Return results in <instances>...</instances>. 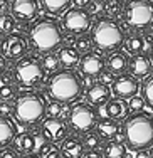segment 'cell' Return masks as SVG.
<instances>
[{
  "mask_svg": "<svg viewBox=\"0 0 153 158\" xmlns=\"http://www.w3.org/2000/svg\"><path fill=\"white\" fill-rule=\"evenodd\" d=\"M69 126L76 133H89L98 123V113L86 101L76 103L69 111Z\"/></svg>",
  "mask_w": 153,
  "mask_h": 158,
  "instance_id": "cell-8",
  "label": "cell"
},
{
  "mask_svg": "<svg viewBox=\"0 0 153 158\" xmlns=\"http://www.w3.org/2000/svg\"><path fill=\"white\" fill-rule=\"evenodd\" d=\"M141 93H143V98H145V101L148 103V106L153 108V74L147 76V79L143 81Z\"/></svg>",
  "mask_w": 153,
  "mask_h": 158,
  "instance_id": "cell-32",
  "label": "cell"
},
{
  "mask_svg": "<svg viewBox=\"0 0 153 158\" xmlns=\"http://www.w3.org/2000/svg\"><path fill=\"white\" fill-rule=\"evenodd\" d=\"M123 10H125V7L119 0H106L104 2V14H108L110 19L119 17L123 14Z\"/></svg>",
  "mask_w": 153,
  "mask_h": 158,
  "instance_id": "cell-28",
  "label": "cell"
},
{
  "mask_svg": "<svg viewBox=\"0 0 153 158\" xmlns=\"http://www.w3.org/2000/svg\"><path fill=\"white\" fill-rule=\"evenodd\" d=\"M99 82H101V84H113V82H114V79H116V77H114L113 76V73H111V71L110 69H106V71H103V73L101 74H99Z\"/></svg>",
  "mask_w": 153,
  "mask_h": 158,
  "instance_id": "cell-41",
  "label": "cell"
},
{
  "mask_svg": "<svg viewBox=\"0 0 153 158\" xmlns=\"http://www.w3.org/2000/svg\"><path fill=\"white\" fill-rule=\"evenodd\" d=\"M125 46H126V51H128L130 54H133V56L141 54V52H143V49H145L143 35H138V34H133V35H130Z\"/></svg>",
  "mask_w": 153,
  "mask_h": 158,
  "instance_id": "cell-26",
  "label": "cell"
},
{
  "mask_svg": "<svg viewBox=\"0 0 153 158\" xmlns=\"http://www.w3.org/2000/svg\"><path fill=\"white\" fill-rule=\"evenodd\" d=\"M125 143L131 150H147L153 146V116L148 113H133L123 121Z\"/></svg>",
  "mask_w": 153,
  "mask_h": 158,
  "instance_id": "cell-2",
  "label": "cell"
},
{
  "mask_svg": "<svg viewBox=\"0 0 153 158\" xmlns=\"http://www.w3.org/2000/svg\"><path fill=\"white\" fill-rule=\"evenodd\" d=\"M84 145L81 140H77V138H66L64 141H62L61 145V153L64 158H83L84 155Z\"/></svg>",
  "mask_w": 153,
  "mask_h": 158,
  "instance_id": "cell-18",
  "label": "cell"
},
{
  "mask_svg": "<svg viewBox=\"0 0 153 158\" xmlns=\"http://www.w3.org/2000/svg\"><path fill=\"white\" fill-rule=\"evenodd\" d=\"M93 0H71V3H72L74 7H77V9H88V5Z\"/></svg>",
  "mask_w": 153,
  "mask_h": 158,
  "instance_id": "cell-45",
  "label": "cell"
},
{
  "mask_svg": "<svg viewBox=\"0 0 153 158\" xmlns=\"http://www.w3.org/2000/svg\"><path fill=\"white\" fill-rule=\"evenodd\" d=\"M2 54L7 59H22L27 52V40L20 34H10L2 42Z\"/></svg>",
  "mask_w": 153,
  "mask_h": 158,
  "instance_id": "cell-13",
  "label": "cell"
},
{
  "mask_svg": "<svg viewBox=\"0 0 153 158\" xmlns=\"http://www.w3.org/2000/svg\"><path fill=\"white\" fill-rule=\"evenodd\" d=\"M69 111H66L62 103H57V101H52L51 104H47V114H49V118H61L62 119L66 114L69 118Z\"/></svg>",
  "mask_w": 153,
  "mask_h": 158,
  "instance_id": "cell-31",
  "label": "cell"
},
{
  "mask_svg": "<svg viewBox=\"0 0 153 158\" xmlns=\"http://www.w3.org/2000/svg\"><path fill=\"white\" fill-rule=\"evenodd\" d=\"M61 158H64V156H61Z\"/></svg>",
  "mask_w": 153,
  "mask_h": 158,
  "instance_id": "cell-54",
  "label": "cell"
},
{
  "mask_svg": "<svg viewBox=\"0 0 153 158\" xmlns=\"http://www.w3.org/2000/svg\"><path fill=\"white\" fill-rule=\"evenodd\" d=\"M86 10H88L89 15H101L104 12V2H101V0H93Z\"/></svg>",
  "mask_w": 153,
  "mask_h": 158,
  "instance_id": "cell-37",
  "label": "cell"
},
{
  "mask_svg": "<svg viewBox=\"0 0 153 158\" xmlns=\"http://www.w3.org/2000/svg\"><path fill=\"white\" fill-rule=\"evenodd\" d=\"M14 116L24 125H35L47 113V103L39 93L25 91L17 96Z\"/></svg>",
  "mask_w": 153,
  "mask_h": 158,
  "instance_id": "cell-5",
  "label": "cell"
},
{
  "mask_svg": "<svg viewBox=\"0 0 153 158\" xmlns=\"http://www.w3.org/2000/svg\"><path fill=\"white\" fill-rule=\"evenodd\" d=\"M93 46H94V44H93L91 35H88V34H81V35L76 39V46H74V47H76L79 52L86 54V52H91Z\"/></svg>",
  "mask_w": 153,
  "mask_h": 158,
  "instance_id": "cell-33",
  "label": "cell"
},
{
  "mask_svg": "<svg viewBox=\"0 0 153 158\" xmlns=\"http://www.w3.org/2000/svg\"><path fill=\"white\" fill-rule=\"evenodd\" d=\"M15 29V19L10 14L0 15V35H10Z\"/></svg>",
  "mask_w": 153,
  "mask_h": 158,
  "instance_id": "cell-29",
  "label": "cell"
},
{
  "mask_svg": "<svg viewBox=\"0 0 153 158\" xmlns=\"http://www.w3.org/2000/svg\"><path fill=\"white\" fill-rule=\"evenodd\" d=\"M40 130L42 133L46 135L47 140H51L52 143H59V141H64L68 138L69 133V128L68 123L61 118H47L42 121L40 125Z\"/></svg>",
  "mask_w": 153,
  "mask_h": 158,
  "instance_id": "cell-12",
  "label": "cell"
},
{
  "mask_svg": "<svg viewBox=\"0 0 153 158\" xmlns=\"http://www.w3.org/2000/svg\"><path fill=\"white\" fill-rule=\"evenodd\" d=\"M110 96H111V89L108 88L106 84H101V82L93 84L91 88L88 89V93H86V99H88V103L93 104V106H104V104L111 99Z\"/></svg>",
  "mask_w": 153,
  "mask_h": 158,
  "instance_id": "cell-16",
  "label": "cell"
},
{
  "mask_svg": "<svg viewBox=\"0 0 153 158\" xmlns=\"http://www.w3.org/2000/svg\"><path fill=\"white\" fill-rule=\"evenodd\" d=\"M91 39L98 51H116L125 40V31L114 19H98L91 27Z\"/></svg>",
  "mask_w": 153,
  "mask_h": 158,
  "instance_id": "cell-4",
  "label": "cell"
},
{
  "mask_svg": "<svg viewBox=\"0 0 153 158\" xmlns=\"http://www.w3.org/2000/svg\"><path fill=\"white\" fill-rule=\"evenodd\" d=\"M71 0H40V7L44 9V12L57 15V14H64L69 9Z\"/></svg>",
  "mask_w": 153,
  "mask_h": 158,
  "instance_id": "cell-24",
  "label": "cell"
},
{
  "mask_svg": "<svg viewBox=\"0 0 153 158\" xmlns=\"http://www.w3.org/2000/svg\"><path fill=\"white\" fill-rule=\"evenodd\" d=\"M14 148H15L19 153H24V155L35 152V138H34V133H31V131L20 133L15 140H14Z\"/></svg>",
  "mask_w": 153,
  "mask_h": 158,
  "instance_id": "cell-20",
  "label": "cell"
},
{
  "mask_svg": "<svg viewBox=\"0 0 153 158\" xmlns=\"http://www.w3.org/2000/svg\"><path fill=\"white\" fill-rule=\"evenodd\" d=\"M42 66H44V69H46V73H56V71H59V66H61L59 54H56V52H47V54H44Z\"/></svg>",
  "mask_w": 153,
  "mask_h": 158,
  "instance_id": "cell-27",
  "label": "cell"
},
{
  "mask_svg": "<svg viewBox=\"0 0 153 158\" xmlns=\"http://www.w3.org/2000/svg\"><path fill=\"white\" fill-rule=\"evenodd\" d=\"M15 113V104L12 101H0V116L9 118Z\"/></svg>",
  "mask_w": 153,
  "mask_h": 158,
  "instance_id": "cell-38",
  "label": "cell"
},
{
  "mask_svg": "<svg viewBox=\"0 0 153 158\" xmlns=\"http://www.w3.org/2000/svg\"><path fill=\"white\" fill-rule=\"evenodd\" d=\"M145 103H147V101H145L143 96H133L131 99L128 101V110L133 111V113H140L143 110Z\"/></svg>",
  "mask_w": 153,
  "mask_h": 158,
  "instance_id": "cell-36",
  "label": "cell"
},
{
  "mask_svg": "<svg viewBox=\"0 0 153 158\" xmlns=\"http://www.w3.org/2000/svg\"><path fill=\"white\" fill-rule=\"evenodd\" d=\"M101 140H103V138L99 136L98 133H93V131H89V133L84 135L83 145H84L86 150H98L99 146H101Z\"/></svg>",
  "mask_w": 153,
  "mask_h": 158,
  "instance_id": "cell-30",
  "label": "cell"
},
{
  "mask_svg": "<svg viewBox=\"0 0 153 158\" xmlns=\"http://www.w3.org/2000/svg\"><path fill=\"white\" fill-rule=\"evenodd\" d=\"M64 40L62 34V24L52 17H42L37 19L29 29V44L35 52H47L56 51Z\"/></svg>",
  "mask_w": 153,
  "mask_h": 158,
  "instance_id": "cell-1",
  "label": "cell"
},
{
  "mask_svg": "<svg viewBox=\"0 0 153 158\" xmlns=\"http://www.w3.org/2000/svg\"><path fill=\"white\" fill-rule=\"evenodd\" d=\"M17 99V86L2 84L0 86V101H14Z\"/></svg>",
  "mask_w": 153,
  "mask_h": 158,
  "instance_id": "cell-34",
  "label": "cell"
},
{
  "mask_svg": "<svg viewBox=\"0 0 153 158\" xmlns=\"http://www.w3.org/2000/svg\"><path fill=\"white\" fill-rule=\"evenodd\" d=\"M10 12L15 20L29 22L37 17L39 14V2L37 0H12L10 2Z\"/></svg>",
  "mask_w": 153,
  "mask_h": 158,
  "instance_id": "cell-14",
  "label": "cell"
},
{
  "mask_svg": "<svg viewBox=\"0 0 153 158\" xmlns=\"http://www.w3.org/2000/svg\"><path fill=\"white\" fill-rule=\"evenodd\" d=\"M14 77H15L17 86L37 88L39 84H42L46 77V69L42 66V61L32 56H24L22 59H19L14 67Z\"/></svg>",
  "mask_w": 153,
  "mask_h": 158,
  "instance_id": "cell-6",
  "label": "cell"
},
{
  "mask_svg": "<svg viewBox=\"0 0 153 158\" xmlns=\"http://www.w3.org/2000/svg\"><path fill=\"white\" fill-rule=\"evenodd\" d=\"M5 71H7V57L0 56V76H2Z\"/></svg>",
  "mask_w": 153,
  "mask_h": 158,
  "instance_id": "cell-47",
  "label": "cell"
},
{
  "mask_svg": "<svg viewBox=\"0 0 153 158\" xmlns=\"http://www.w3.org/2000/svg\"><path fill=\"white\" fill-rule=\"evenodd\" d=\"M130 66V59L125 52L121 51H114L108 56L106 59V67L111 71L113 74H123Z\"/></svg>",
  "mask_w": 153,
  "mask_h": 158,
  "instance_id": "cell-17",
  "label": "cell"
},
{
  "mask_svg": "<svg viewBox=\"0 0 153 158\" xmlns=\"http://www.w3.org/2000/svg\"><path fill=\"white\" fill-rule=\"evenodd\" d=\"M59 61H61V66H64L66 69H72V67L79 66L81 61V52L77 51L76 47L72 46H64L59 49Z\"/></svg>",
  "mask_w": 153,
  "mask_h": 158,
  "instance_id": "cell-19",
  "label": "cell"
},
{
  "mask_svg": "<svg viewBox=\"0 0 153 158\" xmlns=\"http://www.w3.org/2000/svg\"><path fill=\"white\" fill-rule=\"evenodd\" d=\"M119 131V125L116 119H101V121L96 123V133L103 138V140H111V138L116 136V133Z\"/></svg>",
  "mask_w": 153,
  "mask_h": 158,
  "instance_id": "cell-23",
  "label": "cell"
},
{
  "mask_svg": "<svg viewBox=\"0 0 153 158\" xmlns=\"http://www.w3.org/2000/svg\"><path fill=\"white\" fill-rule=\"evenodd\" d=\"M62 29H64L71 35H81V34H86L91 25V15L88 14V10L84 9H68L64 14H62Z\"/></svg>",
  "mask_w": 153,
  "mask_h": 158,
  "instance_id": "cell-9",
  "label": "cell"
},
{
  "mask_svg": "<svg viewBox=\"0 0 153 158\" xmlns=\"http://www.w3.org/2000/svg\"><path fill=\"white\" fill-rule=\"evenodd\" d=\"M77 67H79L83 76L98 77L104 71V67H106V61H104V57L99 52H86V54L81 56V61Z\"/></svg>",
  "mask_w": 153,
  "mask_h": 158,
  "instance_id": "cell-10",
  "label": "cell"
},
{
  "mask_svg": "<svg viewBox=\"0 0 153 158\" xmlns=\"http://www.w3.org/2000/svg\"><path fill=\"white\" fill-rule=\"evenodd\" d=\"M22 158H42V156L37 155V153H27V155H24Z\"/></svg>",
  "mask_w": 153,
  "mask_h": 158,
  "instance_id": "cell-49",
  "label": "cell"
},
{
  "mask_svg": "<svg viewBox=\"0 0 153 158\" xmlns=\"http://www.w3.org/2000/svg\"><path fill=\"white\" fill-rule=\"evenodd\" d=\"M140 89V82L133 74H119L113 82V93L119 99H131Z\"/></svg>",
  "mask_w": 153,
  "mask_h": 158,
  "instance_id": "cell-11",
  "label": "cell"
},
{
  "mask_svg": "<svg viewBox=\"0 0 153 158\" xmlns=\"http://www.w3.org/2000/svg\"><path fill=\"white\" fill-rule=\"evenodd\" d=\"M32 133H34V138H35V153L40 155L42 150L47 146V138H46V135L42 133V130L40 131H32Z\"/></svg>",
  "mask_w": 153,
  "mask_h": 158,
  "instance_id": "cell-35",
  "label": "cell"
},
{
  "mask_svg": "<svg viewBox=\"0 0 153 158\" xmlns=\"http://www.w3.org/2000/svg\"><path fill=\"white\" fill-rule=\"evenodd\" d=\"M40 156L42 158H61L62 153L59 152L57 146H52V145H47L46 148L42 150V153H40Z\"/></svg>",
  "mask_w": 153,
  "mask_h": 158,
  "instance_id": "cell-39",
  "label": "cell"
},
{
  "mask_svg": "<svg viewBox=\"0 0 153 158\" xmlns=\"http://www.w3.org/2000/svg\"><path fill=\"white\" fill-rule=\"evenodd\" d=\"M103 153H104V158H125L126 146L125 143L113 140V141H108L103 146Z\"/></svg>",
  "mask_w": 153,
  "mask_h": 158,
  "instance_id": "cell-25",
  "label": "cell"
},
{
  "mask_svg": "<svg viewBox=\"0 0 153 158\" xmlns=\"http://www.w3.org/2000/svg\"><path fill=\"white\" fill-rule=\"evenodd\" d=\"M130 73L135 77H145L150 76L151 69H153V62L148 56L145 54H136L130 59V66H128Z\"/></svg>",
  "mask_w": 153,
  "mask_h": 158,
  "instance_id": "cell-15",
  "label": "cell"
},
{
  "mask_svg": "<svg viewBox=\"0 0 153 158\" xmlns=\"http://www.w3.org/2000/svg\"><path fill=\"white\" fill-rule=\"evenodd\" d=\"M83 158H104V153L99 150H88L83 155Z\"/></svg>",
  "mask_w": 153,
  "mask_h": 158,
  "instance_id": "cell-44",
  "label": "cell"
},
{
  "mask_svg": "<svg viewBox=\"0 0 153 158\" xmlns=\"http://www.w3.org/2000/svg\"><path fill=\"white\" fill-rule=\"evenodd\" d=\"M143 42H145L143 52H151L153 51V31H147L143 34Z\"/></svg>",
  "mask_w": 153,
  "mask_h": 158,
  "instance_id": "cell-40",
  "label": "cell"
},
{
  "mask_svg": "<svg viewBox=\"0 0 153 158\" xmlns=\"http://www.w3.org/2000/svg\"><path fill=\"white\" fill-rule=\"evenodd\" d=\"M126 113H128V106L121 99H110L104 104V114H106V118L121 119V118H126Z\"/></svg>",
  "mask_w": 153,
  "mask_h": 158,
  "instance_id": "cell-22",
  "label": "cell"
},
{
  "mask_svg": "<svg viewBox=\"0 0 153 158\" xmlns=\"http://www.w3.org/2000/svg\"><path fill=\"white\" fill-rule=\"evenodd\" d=\"M0 81H2L3 84H12V81H15V77H14V73L7 69L5 73H3L2 76H0Z\"/></svg>",
  "mask_w": 153,
  "mask_h": 158,
  "instance_id": "cell-43",
  "label": "cell"
},
{
  "mask_svg": "<svg viewBox=\"0 0 153 158\" xmlns=\"http://www.w3.org/2000/svg\"><path fill=\"white\" fill-rule=\"evenodd\" d=\"M10 10V2L9 0H0V15H5Z\"/></svg>",
  "mask_w": 153,
  "mask_h": 158,
  "instance_id": "cell-46",
  "label": "cell"
},
{
  "mask_svg": "<svg viewBox=\"0 0 153 158\" xmlns=\"http://www.w3.org/2000/svg\"><path fill=\"white\" fill-rule=\"evenodd\" d=\"M0 158H19V152L15 148H9V146H5V148L0 150Z\"/></svg>",
  "mask_w": 153,
  "mask_h": 158,
  "instance_id": "cell-42",
  "label": "cell"
},
{
  "mask_svg": "<svg viewBox=\"0 0 153 158\" xmlns=\"http://www.w3.org/2000/svg\"><path fill=\"white\" fill-rule=\"evenodd\" d=\"M126 24L135 31H147L153 25V0H130L123 10Z\"/></svg>",
  "mask_w": 153,
  "mask_h": 158,
  "instance_id": "cell-7",
  "label": "cell"
},
{
  "mask_svg": "<svg viewBox=\"0 0 153 158\" xmlns=\"http://www.w3.org/2000/svg\"><path fill=\"white\" fill-rule=\"evenodd\" d=\"M15 140V125L9 118L0 116V150L9 146V143Z\"/></svg>",
  "mask_w": 153,
  "mask_h": 158,
  "instance_id": "cell-21",
  "label": "cell"
},
{
  "mask_svg": "<svg viewBox=\"0 0 153 158\" xmlns=\"http://www.w3.org/2000/svg\"><path fill=\"white\" fill-rule=\"evenodd\" d=\"M2 42H3V39H0V47H2Z\"/></svg>",
  "mask_w": 153,
  "mask_h": 158,
  "instance_id": "cell-52",
  "label": "cell"
},
{
  "mask_svg": "<svg viewBox=\"0 0 153 158\" xmlns=\"http://www.w3.org/2000/svg\"><path fill=\"white\" fill-rule=\"evenodd\" d=\"M135 158H150V153H148L147 150H140V152L136 153Z\"/></svg>",
  "mask_w": 153,
  "mask_h": 158,
  "instance_id": "cell-48",
  "label": "cell"
},
{
  "mask_svg": "<svg viewBox=\"0 0 153 158\" xmlns=\"http://www.w3.org/2000/svg\"><path fill=\"white\" fill-rule=\"evenodd\" d=\"M150 59H151V62H153V51L150 52Z\"/></svg>",
  "mask_w": 153,
  "mask_h": 158,
  "instance_id": "cell-51",
  "label": "cell"
},
{
  "mask_svg": "<svg viewBox=\"0 0 153 158\" xmlns=\"http://www.w3.org/2000/svg\"><path fill=\"white\" fill-rule=\"evenodd\" d=\"M148 153H150V158H153V146H150V150H148Z\"/></svg>",
  "mask_w": 153,
  "mask_h": 158,
  "instance_id": "cell-50",
  "label": "cell"
},
{
  "mask_svg": "<svg viewBox=\"0 0 153 158\" xmlns=\"http://www.w3.org/2000/svg\"><path fill=\"white\" fill-rule=\"evenodd\" d=\"M101 2H104V0H101Z\"/></svg>",
  "mask_w": 153,
  "mask_h": 158,
  "instance_id": "cell-53",
  "label": "cell"
},
{
  "mask_svg": "<svg viewBox=\"0 0 153 158\" xmlns=\"http://www.w3.org/2000/svg\"><path fill=\"white\" fill-rule=\"evenodd\" d=\"M47 94L52 101L71 103L83 94V79L72 69H61L47 79Z\"/></svg>",
  "mask_w": 153,
  "mask_h": 158,
  "instance_id": "cell-3",
  "label": "cell"
}]
</instances>
